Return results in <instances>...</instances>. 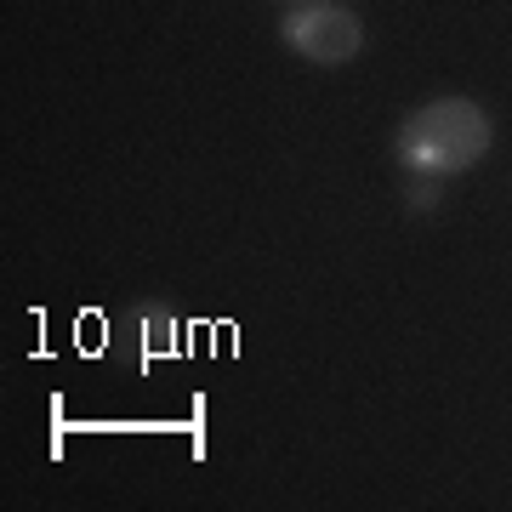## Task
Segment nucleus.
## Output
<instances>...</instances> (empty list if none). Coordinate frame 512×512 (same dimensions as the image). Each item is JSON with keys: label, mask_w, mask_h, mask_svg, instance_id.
Masks as SVG:
<instances>
[{"label": "nucleus", "mask_w": 512, "mask_h": 512, "mask_svg": "<svg viewBox=\"0 0 512 512\" xmlns=\"http://www.w3.org/2000/svg\"><path fill=\"white\" fill-rule=\"evenodd\" d=\"M279 40L291 46L302 63H319V69H342L365 52V23L353 6L342 0H296L291 12L279 18Z\"/></svg>", "instance_id": "nucleus-2"}, {"label": "nucleus", "mask_w": 512, "mask_h": 512, "mask_svg": "<svg viewBox=\"0 0 512 512\" xmlns=\"http://www.w3.org/2000/svg\"><path fill=\"white\" fill-rule=\"evenodd\" d=\"M490 143H495V126L473 97H433V103L404 114L399 131H393V154L421 183H444V177L473 171L490 154Z\"/></svg>", "instance_id": "nucleus-1"}]
</instances>
